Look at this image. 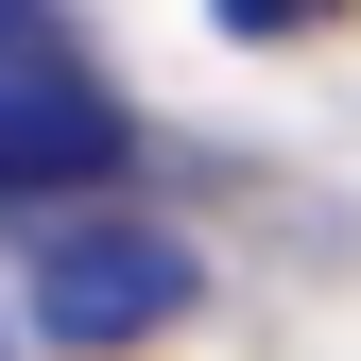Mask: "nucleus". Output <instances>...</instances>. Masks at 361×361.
Instances as JSON below:
<instances>
[{"label":"nucleus","mask_w":361,"mask_h":361,"mask_svg":"<svg viewBox=\"0 0 361 361\" xmlns=\"http://www.w3.org/2000/svg\"><path fill=\"white\" fill-rule=\"evenodd\" d=\"M224 35H310V18H344V0H207Z\"/></svg>","instance_id":"obj_3"},{"label":"nucleus","mask_w":361,"mask_h":361,"mask_svg":"<svg viewBox=\"0 0 361 361\" xmlns=\"http://www.w3.org/2000/svg\"><path fill=\"white\" fill-rule=\"evenodd\" d=\"M86 172H121V121L52 69H0V190H86Z\"/></svg>","instance_id":"obj_2"},{"label":"nucleus","mask_w":361,"mask_h":361,"mask_svg":"<svg viewBox=\"0 0 361 361\" xmlns=\"http://www.w3.org/2000/svg\"><path fill=\"white\" fill-rule=\"evenodd\" d=\"M18 293H35V327H52V344H86V361H104V344H155L172 310L207 293V258L172 241V224L86 207V224H52V241L18 258Z\"/></svg>","instance_id":"obj_1"}]
</instances>
